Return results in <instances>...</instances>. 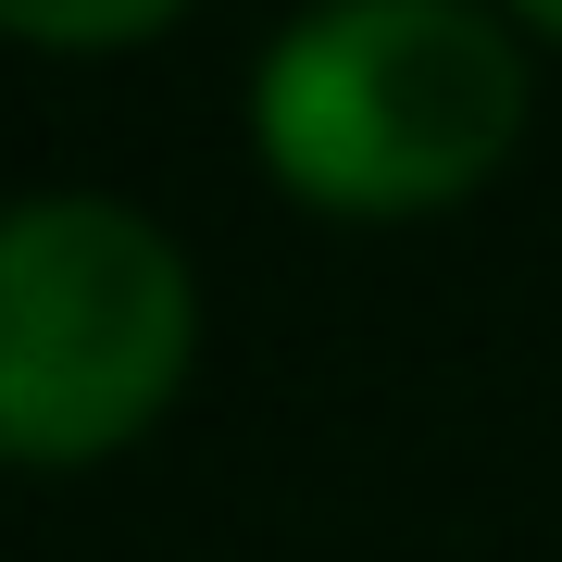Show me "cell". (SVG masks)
<instances>
[{"instance_id":"obj_4","label":"cell","mask_w":562,"mask_h":562,"mask_svg":"<svg viewBox=\"0 0 562 562\" xmlns=\"http://www.w3.org/2000/svg\"><path fill=\"white\" fill-rule=\"evenodd\" d=\"M513 13H525V25H538V38H562V0H513Z\"/></svg>"},{"instance_id":"obj_3","label":"cell","mask_w":562,"mask_h":562,"mask_svg":"<svg viewBox=\"0 0 562 562\" xmlns=\"http://www.w3.org/2000/svg\"><path fill=\"white\" fill-rule=\"evenodd\" d=\"M162 13H188V0H0V38H25V50H125Z\"/></svg>"},{"instance_id":"obj_2","label":"cell","mask_w":562,"mask_h":562,"mask_svg":"<svg viewBox=\"0 0 562 562\" xmlns=\"http://www.w3.org/2000/svg\"><path fill=\"white\" fill-rule=\"evenodd\" d=\"M201 350V288L125 201L50 188L0 213V462L76 475L150 438Z\"/></svg>"},{"instance_id":"obj_1","label":"cell","mask_w":562,"mask_h":562,"mask_svg":"<svg viewBox=\"0 0 562 562\" xmlns=\"http://www.w3.org/2000/svg\"><path fill=\"white\" fill-rule=\"evenodd\" d=\"M525 125V50L475 0H338L288 25L250 76L276 188L325 213H438L501 176Z\"/></svg>"}]
</instances>
